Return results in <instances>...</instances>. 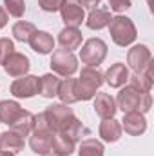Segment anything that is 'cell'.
<instances>
[{
    "mask_svg": "<svg viewBox=\"0 0 154 156\" xmlns=\"http://www.w3.org/2000/svg\"><path fill=\"white\" fill-rule=\"evenodd\" d=\"M33 125H35V115L29 113V111H22L20 116L16 118L9 127H11V131L18 133L20 136H29L33 133Z\"/></svg>",
    "mask_w": 154,
    "mask_h": 156,
    "instance_id": "obj_21",
    "label": "cell"
},
{
    "mask_svg": "<svg viewBox=\"0 0 154 156\" xmlns=\"http://www.w3.org/2000/svg\"><path fill=\"white\" fill-rule=\"evenodd\" d=\"M109 5H111L113 11L121 13V11H127V9L132 5V2H131V0H109Z\"/></svg>",
    "mask_w": 154,
    "mask_h": 156,
    "instance_id": "obj_32",
    "label": "cell"
},
{
    "mask_svg": "<svg viewBox=\"0 0 154 156\" xmlns=\"http://www.w3.org/2000/svg\"><path fill=\"white\" fill-rule=\"evenodd\" d=\"M103 83V73L98 67H83L80 78H76V87H78V100H91L96 96V91Z\"/></svg>",
    "mask_w": 154,
    "mask_h": 156,
    "instance_id": "obj_2",
    "label": "cell"
},
{
    "mask_svg": "<svg viewBox=\"0 0 154 156\" xmlns=\"http://www.w3.org/2000/svg\"><path fill=\"white\" fill-rule=\"evenodd\" d=\"M64 0H38V5L42 11L45 13H54V11H60Z\"/></svg>",
    "mask_w": 154,
    "mask_h": 156,
    "instance_id": "obj_31",
    "label": "cell"
},
{
    "mask_svg": "<svg viewBox=\"0 0 154 156\" xmlns=\"http://www.w3.org/2000/svg\"><path fill=\"white\" fill-rule=\"evenodd\" d=\"M5 24H7V13H5V9L0 7V29H2Z\"/></svg>",
    "mask_w": 154,
    "mask_h": 156,
    "instance_id": "obj_34",
    "label": "cell"
},
{
    "mask_svg": "<svg viewBox=\"0 0 154 156\" xmlns=\"http://www.w3.org/2000/svg\"><path fill=\"white\" fill-rule=\"evenodd\" d=\"M24 109L20 107L18 102H13V100H2L0 102V122L5 123V125H11L16 118L20 116Z\"/></svg>",
    "mask_w": 154,
    "mask_h": 156,
    "instance_id": "obj_22",
    "label": "cell"
},
{
    "mask_svg": "<svg viewBox=\"0 0 154 156\" xmlns=\"http://www.w3.org/2000/svg\"><path fill=\"white\" fill-rule=\"evenodd\" d=\"M0 156H15V154H9V153H0Z\"/></svg>",
    "mask_w": 154,
    "mask_h": 156,
    "instance_id": "obj_36",
    "label": "cell"
},
{
    "mask_svg": "<svg viewBox=\"0 0 154 156\" xmlns=\"http://www.w3.org/2000/svg\"><path fill=\"white\" fill-rule=\"evenodd\" d=\"M29 45L35 53H40V55H47L54 49V40L49 33L45 31H35L29 38Z\"/></svg>",
    "mask_w": 154,
    "mask_h": 156,
    "instance_id": "obj_18",
    "label": "cell"
},
{
    "mask_svg": "<svg viewBox=\"0 0 154 156\" xmlns=\"http://www.w3.org/2000/svg\"><path fill=\"white\" fill-rule=\"evenodd\" d=\"M121 131H123V129H121L120 122L114 120V118L103 120V122L100 123V129H98L102 140L107 142V144H114V142H118V140L121 138Z\"/></svg>",
    "mask_w": 154,
    "mask_h": 156,
    "instance_id": "obj_17",
    "label": "cell"
},
{
    "mask_svg": "<svg viewBox=\"0 0 154 156\" xmlns=\"http://www.w3.org/2000/svg\"><path fill=\"white\" fill-rule=\"evenodd\" d=\"M42 156H62V154H58V153H54V151H49V153H45V154H42Z\"/></svg>",
    "mask_w": 154,
    "mask_h": 156,
    "instance_id": "obj_35",
    "label": "cell"
},
{
    "mask_svg": "<svg viewBox=\"0 0 154 156\" xmlns=\"http://www.w3.org/2000/svg\"><path fill=\"white\" fill-rule=\"evenodd\" d=\"M44 115L47 118V123L53 133H64L76 118L73 109L67 107L65 104H53L44 111Z\"/></svg>",
    "mask_w": 154,
    "mask_h": 156,
    "instance_id": "obj_4",
    "label": "cell"
},
{
    "mask_svg": "<svg viewBox=\"0 0 154 156\" xmlns=\"http://www.w3.org/2000/svg\"><path fill=\"white\" fill-rule=\"evenodd\" d=\"M129 85L140 93H151L152 89V76L145 75V73H132L129 75Z\"/></svg>",
    "mask_w": 154,
    "mask_h": 156,
    "instance_id": "obj_26",
    "label": "cell"
},
{
    "mask_svg": "<svg viewBox=\"0 0 154 156\" xmlns=\"http://www.w3.org/2000/svg\"><path fill=\"white\" fill-rule=\"evenodd\" d=\"M127 80H129V69H127L125 64H121V62L113 64V66L107 69V73L103 75V82H107L111 87H116V89L123 87Z\"/></svg>",
    "mask_w": 154,
    "mask_h": 156,
    "instance_id": "obj_15",
    "label": "cell"
},
{
    "mask_svg": "<svg viewBox=\"0 0 154 156\" xmlns=\"http://www.w3.org/2000/svg\"><path fill=\"white\" fill-rule=\"evenodd\" d=\"M111 18H113V16H111V11H109V9L94 7V9H91L89 16H87V20H85V26H87L89 29L100 31V29H103V27L109 26Z\"/></svg>",
    "mask_w": 154,
    "mask_h": 156,
    "instance_id": "obj_16",
    "label": "cell"
},
{
    "mask_svg": "<svg viewBox=\"0 0 154 156\" xmlns=\"http://www.w3.org/2000/svg\"><path fill=\"white\" fill-rule=\"evenodd\" d=\"M4 5H5V13H9L15 18H20L26 13V2L24 0H4Z\"/></svg>",
    "mask_w": 154,
    "mask_h": 156,
    "instance_id": "obj_29",
    "label": "cell"
},
{
    "mask_svg": "<svg viewBox=\"0 0 154 156\" xmlns=\"http://www.w3.org/2000/svg\"><path fill=\"white\" fill-rule=\"evenodd\" d=\"M60 15L65 27H78L85 20V9L80 5L78 0H64L60 7Z\"/></svg>",
    "mask_w": 154,
    "mask_h": 156,
    "instance_id": "obj_9",
    "label": "cell"
},
{
    "mask_svg": "<svg viewBox=\"0 0 154 156\" xmlns=\"http://www.w3.org/2000/svg\"><path fill=\"white\" fill-rule=\"evenodd\" d=\"M53 138H54V133L51 129H33L31 140H29L33 153H37V154L49 153L53 149Z\"/></svg>",
    "mask_w": 154,
    "mask_h": 156,
    "instance_id": "obj_11",
    "label": "cell"
},
{
    "mask_svg": "<svg viewBox=\"0 0 154 156\" xmlns=\"http://www.w3.org/2000/svg\"><path fill=\"white\" fill-rule=\"evenodd\" d=\"M51 69L60 76H73L78 71V60L73 55V51L56 49L51 56Z\"/></svg>",
    "mask_w": 154,
    "mask_h": 156,
    "instance_id": "obj_6",
    "label": "cell"
},
{
    "mask_svg": "<svg viewBox=\"0 0 154 156\" xmlns=\"http://www.w3.org/2000/svg\"><path fill=\"white\" fill-rule=\"evenodd\" d=\"M24 136H20L15 131H5L0 133V153H9V154H16L24 149Z\"/></svg>",
    "mask_w": 154,
    "mask_h": 156,
    "instance_id": "obj_14",
    "label": "cell"
},
{
    "mask_svg": "<svg viewBox=\"0 0 154 156\" xmlns=\"http://www.w3.org/2000/svg\"><path fill=\"white\" fill-rule=\"evenodd\" d=\"M78 156H103V144L94 138H85L80 142Z\"/></svg>",
    "mask_w": 154,
    "mask_h": 156,
    "instance_id": "obj_25",
    "label": "cell"
},
{
    "mask_svg": "<svg viewBox=\"0 0 154 156\" xmlns=\"http://www.w3.org/2000/svg\"><path fill=\"white\" fill-rule=\"evenodd\" d=\"M60 78L56 76V75H53V73H47V75H44V76H40V93L44 98H53V96H56V93H58V87H60Z\"/></svg>",
    "mask_w": 154,
    "mask_h": 156,
    "instance_id": "obj_23",
    "label": "cell"
},
{
    "mask_svg": "<svg viewBox=\"0 0 154 156\" xmlns=\"http://www.w3.org/2000/svg\"><path fill=\"white\" fill-rule=\"evenodd\" d=\"M2 67H4V71H5L9 76L16 78V76L27 75V71H29V67H31V62H29V58H27L26 55L15 51V53H11V55L2 62Z\"/></svg>",
    "mask_w": 154,
    "mask_h": 156,
    "instance_id": "obj_10",
    "label": "cell"
},
{
    "mask_svg": "<svg viewBox=\"0 0 154 156\" xmlns=\"http://www.w3.org/2000/svg\"><path fill=\"white\" fill-rule=\"evenodd\" d=\"M40 93V78L33 75H24L11 83V94L15 98H31Z\"/></svg>",
    "mask_w": 154,
    "mask_h": 156,
    "instance_id": "obj_8",
    "label": "cell"
},
{
    "mask_svg": "<svg viewBox=\"0 0 154 156\" xmlns=\"http://www.w3.org/2000/svg\"><path fill=\"white\" fill-rule=\"evenodd\" d=\"M121 122V129H125V133L131 136H140L147 131V120L142 113H125Z\"/></svg>",
    "mask_w": 154,
    "mask_h": 156,
    "instance_id": "obj_13",
    "label": "cell"
},
{
    "mask_svg": "<svg viewBox=\"0 0 154 156\" xmlns=\"http://www.w3.org/2000/svg\"><path fill=\"white\" fill-rule=\"evenodd\" d=\"M35 31H37V27H35V24H31V22L20 20V22H16V24L13 26V37L18 40V42H29L31 35H33Z\"/></svg>",
    "mask_w": 154,
    "mask_h": 156,
    "instance_id": "obj_27",
    "label": "cell"
},
{
    "mask_svg": "<svg viewBox=\"0 0 154 156\" xmlns=\"http://www.w3.org/2000/svg\"><path fill=\"white\" fill-rule=\"evenodd\" d=\"M58 42L62 45V49L73 51L82 45V33L78 31V27H64L58 33Z\"/></svg>",
    "mask_w": 154,
    "mask_h": 156,
    "instance_id": "obj_20",
    "label": "cell"
},
{
    "mask_svg": "<svg viewBox=\"0 0 154 156\" xmlns=\"http://www.w3.org/2000/svg\"><path fill=\"white\" fill-rule=\"evenodd\" d=\"M75 145H76V142H73L67 134H64V133H54L53 149H51V151H54V153H58V154H62V156H69V154L75 153Z\"/></svg>",
    "mask_w": 154,
    "mask_h": 156,
    "instance_id": "obj_24",
    "label": "cell"
},
{
    "mask_svg": "<svg viewBox=\"0 0 154 156\" xmlns=\"http://www.w3.org/2000/svg\"><path fill=\"white\" fill-rule=\"evenodd\" d=\"M11 53H15V44H13V40L0 38V64H2Z\"/></svg>",
    "mask_w": 154,
    "mask_h": 156,
    "instance_id": "obj_30",
    "label": "cell"
},
{
    "mask_svg": "<svg viewBox=\"0 0 154 156\" xmlns=\"http://www.w3.org/2000/svg\"><path fill=\"white\" fill-rule=\"evenodd\" d=\"M116 107H120L123 111V115L125 113H142V115H145L152 107V98H151V93H140V91L132 89L131 85H127L118 93Z\"/></svg>",
    "mask_w": 154,
    "mask_h": 156,
    "instance_id": "obj_1",
    "label": "cell"
},
{
    "mask_svg": "<svg viewBox=\"0 0 154 156\" xmlns=\"http://www.w3.org/2000/svg\"><path fill=\"white\" fill-rule=\"evenodd\" d=\"M151 60H152V55L145 44H136L127 53V64L134 73H143L145 67L151 64Z\"/></svg>",
    "mask_w": 154,
    "mask_h": 156,
    "instance_id": "obj_7",
    "label": "cell"
},
{
    "mask_svg": "<svg viewBox=\"0 0 154 156\" xmlns=\"http://www.w3.org/2000/svg\"><path fill=\"white\" fill-rule=\"evenodd\" d=\"M107 56V44L102 38H89L80 49V58L91 67H98Z\"/></svg>",
    "mask_w": 154,
    "mask_h": 156,
    "instance_id": "obj_5",
    "label": "cell"
},
{
    "mask_svg": "<svg viewBox=\"0 0 154 156\" xmlns=\"http://www.w3.org/2000/svg\"><path fill=\"white\" fill-rule=\"evenodd\" d=\"M56 96L62 100V104L69 105V104H75L80 102L78 100V87H76V78L67 76L64 82H60V87H58V93Z\"/></svg>",
    "mask_w": 154,
    "mask_h": 156,
    "instance_id": "obj_19",
    "label": "cell"
},
{
    "mask_svg": "<svg viewBox=\"0 0 154 156\" xmlns=\"http://www.w3.org/2000/svg\"><path fill=\"white\" fill-rule=\"evenodd\" d=\"M116 111H118L116 100L111 94H107V93H98L96 94V98H94V113L102 118V120L114 118Z\"/></svg>",
    "mask_w": 154,
    "mask_h": 156,
    "instance_id": "obj_12",
    "label": "cell"
},
{
    "mask_svg": "<svg viewBox=\"0 0 154 156\" xmlns=\"http://www.w3.org/2000/svg\"><path fill=\"white\" fill-rule=\"evenodd\" d=\"M82 7H89V9H94L96 5H100L102 0H78Z\"/></svg>",
    "mask_w": 154,
    "mask_h": 156,
    "instance_id": "obj_33",
    "label": "cell"
},
{
    "mask_svg": "<svg viewBox=\"0 0 154 156\" xmlns=\"http://www.w3.org/2000/svg\"><path fill=\"white\" fill-rule=\"evenodd\" d=\"M109 31H111V38L116 45L120 47H127L136 40V26L129 16L118 15L114 18H111L109 22Z\"/></svg>",
    "mask_w": 154,
    "mask_h": 156,
    "instance_id": "obj_3",
    "label": "cell"
},
{
    "mask_svg": "<svg viewBox=\"0 0 154 156\" xmlns=\"http://www.w3.org/2000/svg\"><path fill=\"white\" fill-rule=\"evenodd\" d=\"M64 134H67L73 142H80L83 134H89V131L85 129V125H83L78 118H75V120H73V123L64 131Z\"/></svg>",
    "mask_w": 154,
    "mask_h": 156,
    "instance_id": "obj_28",
    "label": "cell"
}]
</instances>
